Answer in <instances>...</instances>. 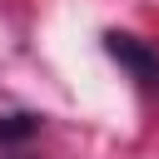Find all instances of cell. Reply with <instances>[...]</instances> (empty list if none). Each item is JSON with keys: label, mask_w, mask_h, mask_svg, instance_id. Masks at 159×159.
I'll return each instance as SVG.
<instances>
[{"label": "cell", "mask_w": 159, "mask_h": 159, "mask_svg": "<svg viewBox=\"0 0 159 159\" xmlns=\"http://www.w3.org/2000/svg\"><path fill=\"white\" fill-rule=\"evenodd\" d=\"M104 55L119 70H129V80L144 94H159V45H149L129 30H104Z\"/></svg>", "instance_id": "6da1fadb"}, {"label": "cell", "mask_w": 159, "mask_h": 159, "mask_svg": "<svg viewBox=\"0 0 159 159\" xmlns=\"http://www.w3.org/2000/svg\"><path fill=\"white\" fill-rule=\"evenodd\" d=\"M35 129H40V114H25V109H15V114H0V144L30 139Z\"/></svg>", "instance_id": "7a4b0ae2"}, {"label": "cell", "mask_w": 159, "mask_h": 159, "mask_svg": "<svg viewBox=\"0 0 159 159\" xmlns=\"http://www.w3.org/2000/svg\"><path fill=\"white\" fill-rule=\"evenodd\" d=\"M0 159H25V154H0Z\"/></svg>", "instance_id": "3957f363"}]
</instances>
